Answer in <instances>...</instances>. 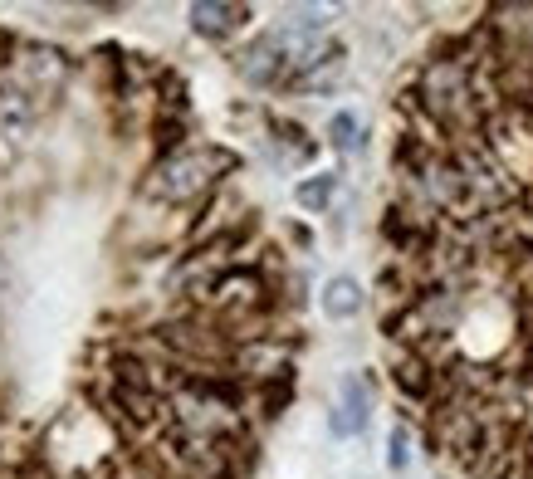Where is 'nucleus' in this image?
Returning a JSON list of instances; mask_svg holds the SVG:
<instances>
[{
	"instance_id": "8",
	"label": "nucleus",
	"mask_w": 533,
	"mask_h": 479,
	"mask_svg": "<svg viewBox=\"0 0 533 479\" xmlns=\"http://www.w3.org/2000/svg\"><path fill=\"white\" fill-rule=\"evenodd\" d=\"M406 460H411V431L397 426V431H392V450H387V465H392V470H406Z\"/></svg>"
},
{
	"instance_id": "4",
	"label": "nucleus",
	"mask_w": 533,
	"mask_h": 479,
	"mask_svg": "<svg viewBox=\"0 0 533 479\" xmlns=\"http://www.w3.org/2000/svg\"><path fill=\"white\" fill-rule=\"evenodd\" d=\"M279 69H284V40L279 35H265V40H255L240 54V74L255 79V84H269Z\"/></svg>"
},
{
	"instance_id": "3",
	"label": "nucleus",
	"mask_w": 533,
	"mask_h": 479,
	"mask_svg": "<svg viewBox=\"0 0 533 479\" xmlns=\"http://www.w3.org/2000/svg\"><path fill=\"white\" fill-rule=\"evenodd\" d=\"M250 20V5H230V0H196L191 5V25L201 35H230Z\"/></svg>"
},
{
	"instance_id": "9",
	"label": "nucleus",
	"mask_w": 533,
	"mask_h": 479,
	"mask_svg": "<svg viewBox=\"0 0 533 479\" xmlns=\"http://www.w3.org/2000/svg\"><path fill=\"white\" fill-rule=\"evenodd\" d=\"M401 387H406V392H426V382H421V367H416V362H401Z\"/></svg>"
},
{
	"instance_id": "7",
	"label": "nucleus",
	"mask_w": 533,
	"mask_h": 479,
	"mask_svg": "<svg viewBox=\"0 0 533 479\" xmlns=\"http://www.w3.org/2000/svg\"><path fill=\"white\" fill-rule=\"evenodd\" d=\"M333 191H338V181H333V176H313V181H304L294 196H299V206H304V211H323V206L333 201Z\"/></svg>"
},
{
	"instance_id": "2",
	"label": "nucleus",
	"mask_w": 533,
	"mask_h": 479,
	"mask_svg": "<svg viewBox=\"0 0 533 479\" xmlns=\"http://www.w3.org/2000/svg\"><path fill=\"white\" fill-rule=\"evenodd\" d=\"M372 416V387L367 377H343L338 387V406H333V436H357Z\"/></svg>"
},
{
	"instance_id": "5",
	"label": "nucleus",
	"mask_w": 533,
	"mask_h": 479,
	"mask_svg": "<svg viewBox=\"0 0 533 479\" xmlns=\"http://www.w3.org/2000/svg\"><path fill=\"white\" fill-rule=\"evenodd\" d=\"M357 308H362V289H357V279H348V274L328 279V289H323V313H328V318H353Z\"/></svg>"
},
{
	"instance_id": "1",
	"label": "nucleus",
	"mask_w": 533,
	"mask_h": 479,
	"mask_svg": "<svg viewBox=\"0 0 533 479\" xmlns=\"http://www.w3.org/2000/svg\"><path fill=\"white\" fill-rule=\"evenodd\" d=\"M230 167V152H181L172 162H162L157 176L147 181V191L152 196H162V201H191V196H201L216 172Z\"/></svg>"
},
{
	"instance_id": "6",
	"label": "nucleus",
	"mask_w": 533,
	"mask_h": 479,
	"mask_svg": "<svg viewBox=\"0 0 533 479\" xmlns=\"http://www.w3.org/2000/svg\"><path fill=\"white\" fill-rule=\"evenodd\" d=\"M328 137H333L338 152H357V147H362V123H357V113H338V118L328 123Z\"/></svg>"
}]
</instances>
